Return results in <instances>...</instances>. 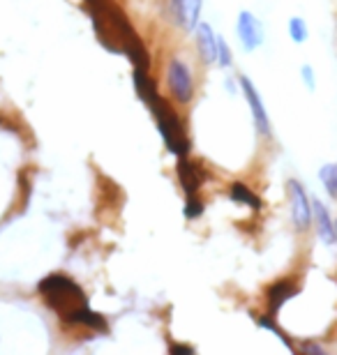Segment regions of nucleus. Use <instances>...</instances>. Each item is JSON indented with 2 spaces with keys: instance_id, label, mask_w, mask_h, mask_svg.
<instances>
[{
  "instance_id": "obj_2",
  "label": "nucleus",
  "mask_w": 337,
  "mask_h": 355,
  "mask_svg": "<svg viewBox=\"0 0 337 355\" xmlns=\"http://www.w3.org/2000/svg\"><path fill=\"white\" fill-rule=\"evenodd\" d=\"M40 293L44 295L47 304L58 311L60 318L67 323H79L92 330H106V321L102 314L90 309L88 297L76 282L65 275H49L40 282Z\"/></svg>"
},
{
  "instance_id": "obj_1",
  "label": "nucleus",
  "mask_w": 337,
  "mask_h": 355,
  "mask_svg": "<svg viewBox=\"0 0 337 355\" xmlns=\"http://www.w3.org/2000/svg\"><path fill=\"white\" fill-rule=\"evenodd\" d=\"M85 5H88L99 44L113 53L127 55L134 62V69L148 72V51L125 12L113 0H85Z\"/></svg>"
},
{
  "instance_id": "obj_18",
  "label": "nucleus",
  "mask_w": 337,
  "mask_h": 355,
  "mask_svg": "<svg viewBox=\"0 0 337 355\" xmlns=\"http://www.w3.org/2000/svg\"><path fill=\"white\" fill-rule=\"evenodd\" d=\"M300 76H303L305 86L310 88V90L317 88V81H314V69H312V65H303V67H300Z\"/></svg>"
},
{
  "instance_id": "obj_13",
  "label": "nucleus",
  "mask_w": 337,
  "mask_h": 355,
  "mask_svg": "<svg viewBox=\"0 0 337 355\" xmlns=\"http://www.w3.org/2000/svg\"><path fill=\"white\" fill-rule=\"evenodd\" d=\"M231 198L243 205H252V208H261V198L254 194L252 189L245 187L243 182H233L231 184Z\"/></svg>"
},
{
  "instance_id": "obj_19",
  "label": "nucleus",
  "mask_w": 337,
  "mask_h": 355,
  "mask_svg": "<svg viewBox=\"0 0 337 355\" xmlns=\"http://www.w3.org/2000/svg\"><path fill=\"white\" fill-rule=\"evenodd\" d=\"M171 351H174V353H178V351H185V353H195V351L190 349V346H174V349H171Z\"/></svg>"
},
{
  "instance_id": "obj_5",
  "label": "nucleus",
  "mask_w": 337,
  "mask_h": 355,
  "mask_svg": "<svg viewBox=\"0 0 337 355\" xmlns=\"http://www.w3.org/2000/svg\"><path fill=\"white\" fill-rule=\"evenodd\" d=\"M238 83H240L243 95H245V102H247V106H249V111H252V118H254V125H256V132H259V137L270 139V137H272L270 118H268L266 106H263V102H261L259 92H256V88H254V83L249 81L247 76H240Z\"/></svg>"
},
{
  "instance_id": "obj_10",
  "label": "nucleus",
  "mask_w": 337,
  "mask_h": 355,
  "mask_svg": "<svg viewBox=\"0 0 337 355\" xmlns=\"http://www.w3.org/2000/svg\"><path fill=\"white\" fill-rule=\"evenodd\" d=\"M176 17L185 31H195L202 17V0H176Z\"/></svg>"
},
{
  "instance_id": "obj_8",
  "label": "nucleus",
  "mask_w": 337,
  "mask_h": 355,
  "mask_svg": "<svg viewBox=\"0 0 337 355\" xmlns=\"http://www.w3.org/2000/svg\"><path fill=\"white\" fill-rule=\"evenodd\" d=\"M312 222L317 224V233H319V240L328 247H335L337 245V226L333 222L331 212L321 201H312Z\"/></svg>"
},
{
  "instance_id": "obj_16",
  "label": "nucleus",
  "mask_w": 337,
  "mask_h": 355,
  "mask_svg": "<svg viewBox=\"0 0 337 355\" xmlns=\"http://www.w3.org/2000/svg\"><path fill=\"white\" fill-rule=\"evenodd\" d=\"M202 212H204V205L197 198V194L188 196V203H185V217H188V219H197L199 215H202Z\"/></svg>"
},
{
  "instance_id": "obj_12",
  "label": "nucleus",
  "mask_w": 337,
  "mask_h": 355,
  "mask_svg": "<svg viewBox=\"0 0 337 355\" xmlns=\"http://www.w3.org/2000/svg\"><path fill=\"white\" fill-rule=\"evenodd\" d=\"M296 295V286H291L289 282H277L275 286L270 288L268 293V300H270V314L275 316L277 309L282 307V304L289 300V297Z\"/></svg>"
},
{
  "instance_id": "obj_3",
  "label": "nucleus",
  "mask_w": 337,
  "mask_h": 355,
  "mask_svg": "<svg viewBox=\"0 0 337 355\" xmlns=\"http://www.w3.org/2000/svg\"><path fill=\"white\" fill-rule=\"evenodd\" d=\"M134 88H136V95H139L143 102L148 104V109L153 111L157 130H160L167 148L174 155H178V157H185V155L190 153V141L185 137L181 120H178L176 111H171V106L160 97L155 83L148 79L146 69H134Z\"/></svg>"
},
{
  "instance_id": "obj_11",
  "label": "nucleus",
  "mask_w": 337,
  "mask_h": 355,
  "mask_svg": "<svg viewBox=\"0 0 337 355\" xmlns=\"http://www.w3.org/2000/svg\"><path fill=\"white\" fill-rule=\"evenodd\" d=\"M178 178H181L185 194L195 196L199 191V184H202V173H199L197 164H192L188 157H181V162H178Z\"/></svg>"
},
{
  "instance_id": "obj_6",
  "label": "nucleus",
  "mask_w": 337,
  "mask_h": 355,
  "mask_svg": "<svg viewBox=\"0 0 337 355\" xmlns=\"http://www.w3.org/2000/svg\"><path fill=\"white\" fill-rule=\"evenodd\" d=\"M167 79H169V88L174 92V97L178 102H190L192 95H195V83H192V72L188 69L183 60H171L169 69H167Z\"/></svg>"
},
{
  "instance_id": "obj_7",
  "label": "nucleus",
  "mask_w": 337,
  "mask_h": 355,
  "mask_svg": "<svg viewBox=\"0 0 337 355\" xmlns=\"http://www.w3.org/2000/svg\"><path fill=\"white\" fill-rule=\"evenodd\" d=\"M236 31H238V40L243 42L245 51H256V49L263 44V26L252 12L243 10L238 14V26H236Z\"/></svg>"
},
{
  "instance_id": "obj_4",
  "label": "nucleus",
  "mask_w": 337,
  "mask_h": 355,
  "mask_svg": "<svg viewBox=\"0 0 337 355\" xmlns=\"http://www.w3.org/2000/svg\"><path fill=\"white\" fill-rule=\"evenodd\" d=\"M286 187H289L293 224H296L298 231H307L312 226V201H310V196H307L303 184H300L298 180H293V178L286 182Z\"/></svg>"
},
{
  "instance_id": "obj_14",
  "label": "nucleus",
  "mask_w": 337,
  "mask_h": 355,
  "mask_svg": "<svg viewBox=\"0 0 337 355\" xmlns=\"http://www.w3.org/2000/svg\"><path fill=\"white\" fill-rule=\"evenodd\" d=\"M319 180L321 184L326 187L328 196L331 198H337V164H324L319 168Z\"/></svg>"
},
{
  "instance_id": "obj_15",
  "label": "nucleus",
  "mask_w": 337,
  "mask_h": 355,
  "mask_svg": "<svg viewBox=\"0 0 337 355\" xmlns=\"http://www.w3.org/2000/svg\"><path fill=\"white\" fill-rule=\"evenodd\" d=\"M289 35H291V40L296 42V44H303V42H307V26H305V21L300 17H293L289 21Z\"/></svg>"
},
{
  "instance_id": "obj_17",
  "label": "nucleus",
  "mask_w": 337,
  "mask_h": 355,
  "mask_svg": "<svg viewBox=\"0 0 337 355\" xmlns=\"http://www.w3.org/2000/svg\"><path fill=\"white\" fill-rule=\"evenodd\" d=\"M217 62L222 67H229L231 65V49L222 37H217Z\"/></svg>"
},
{
  "instance_id": "obj_9",
  "label": "nucleus",
  "mask_w": 337,
  "mask_h": 355,
  "mask_svg": "<svg viewBox=\"0 0 337 355\" xmlns=\"http://www.w3.org/2000/svg\"><path fill=\"white\" fill-rule=\"evenodd\" d=\"M197 42H199V53H202V60L206 62V65L217 62V35H215L211 24L199 21L197 24Z\"/></svg>"
}]
</instances>
